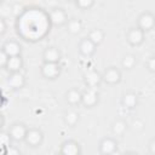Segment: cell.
<instances>
[{"label":"cell","instance_id":"obj_1","mask_svg":"<svg viewBox=\"0 0 155 155\" xmlns=\"http://www.w3.org/2000/svg\"><path fill=\"white\" fill-rule=\"evenodd\" d=\"M50 16L45 13L41 8L24 10V12L18 17L17 28L18 33L30 41L41 40L48 31L51 27Z\"/></svg>","mask_w":155,"mask_h":155},{"label":"cell","instance_id":"obj_2","mask_svg":"<svg viewBox=\"0 0 155 155\" xmlns=\"http://www.w3.org/2000/svg\"><path fill=\"white\" fill-rule=\"evenodd\" d=\"M41 74L47 79H56L61 74V65L58 63L45 62L41 67Z\"/></svg>","mask_w":155,"mask_h":155},{"label":"cell","instance_id":"obj_3","mask_svg":"<svg viewBox=\"0 0 155 155\" xmlns=\"http://www.w3.org/2000/svg\"><path fill=\"white\" fill-rule=\"evenodd\" d=\"M48 16H50L51 23L54 25H63L68 23V17L63 8H54L48 13Z\"/></svg>","mask_w":155,"mask_h":155},{"label":"cell","instance_id":"obj_4","mask_svg":"<svg viewBox=\"0 0 155 155\" xmlns=\"http://www.w3.org/2000/svg\"><path fill=\"white\" fill-rule=\"evenodd\" d=\"M44 139V136H42V132L38 128H31V130H28L27 132V136H25V142L31 145V147H38L41 144Z\"/></svg>","mask_w":155,"mask_h":155},{"label":"cell","instance_id":"obj_5","mask_svg":"<svg viewBox=\"0 0 155 155\" xmlns=\"http://www.w3.org/2000/svg\"><path fill=\"white\" fill-rule=\"evenodd\" d=\"M98 102V92L94 90V87H88L82 93L81 103L86 107H93Z\"/></svg>","mask_w":155,"mask_h":155},{"label":"cell","instance_id":"obj_6","mask_svg":"<svg viewBox=\"0 0 155 155\" xmlns=\"http://www.w3.org/2000/svg\"><path fill=\"white\" fill-rule=\"evenodd\" d=\"M155 25V16L149 13V12H145L143 13L139 18H138V27L142 29V30H150L153 29Z\"/></svg>","mask_w":155,"mask_h":155},{"label":"cell","instance_id":"obj_7","mask_svg":"<svg viewBox=\"0 0 155 155\" xmlns=\"http://www.w3.org/2000/svg\"><path fill=\"white\" fill-rule=\"evenodd\" d=\"M127 40L133 46L140 45L143 42V40H144V30H142L139 27L131 29L128 31V34H127Z\"/></svg>","mask_w":155,"mask_h":155},{"label":"cell","instance_id":"obj_8","mask_svg":"<svg viewBox=\"0 0 155 155\" xmlns=\"http://www.w3.org/2000/svg\"><path fill=\"white\" fill-rule=\"evenodd\" d=\"M27 132H28V128L23 124H16L10 130V134L15 140H24Z\"/></svg>","mask_w":155,"mask_h":155},{"label":"cell","instance_id":"obj_9","mask_svg":"<svg viewBox=\"0 0 155 155\" xmlns=\"http://www.w3.org/2000/svg\"><path fill=\"white\" fill-rule=\"evenodd\" d=\"M7 84L10 85V87H12L13 90H18V88H22L25 84V79L24 76L19 73V71H16V73H12L8 79H7Z\"/></svg>","mask_w":155,"mask_h":155},{"label":"cell","instance_id":"obj_10","mask_svg":"<svg viewBox=\"0 0 155 155\" xmlns=\"http://www.w3.org/2000/svg\"><path fill=\"white\" fill-rule=\"evenodd\" d=\"M117 149V144L113 138H104L99 143V151L102 154H114Z\"/></svg>","mask_w":155,"mask_h":155},{"label":"cell","instance_id":"obj_11","mask_svg":"<svg viewBox=\"0 0 155 155\" xmlns=\"http://www.w3.org/2000/svg\"><path fill=\"white\" fill-rule=\"evenodd\" d=\"M61 153L64 154V155H78V154L81 153V150H80V147L76 142L68 140V142H64L62 144Z\"/></svg>","mask_w":155,"mask_h":155},{"label":"cell","instance_id":"obj_12","mask_svg":"<svg viewBox=\"0 0 155 155\" xmlns=\"http://www.w3.org/2000/svg\"><path fill=\"white\" fill-rule=\"evenodd\" d=\"M102 79L108 84H117L121 80V74L116 68H109L103 74Z\"/></svg>","mask_w":155,"mask_h":155},{"label":"cell","instance_id":"obj_13","mask_svg":"<svg viewBox=\"0 0 155 155\" xmlns=\"http://www.w3.org/2000/svg\"><path fill=\"white\" fill-rule=\"evenodd\" d=\"M96 46H97V45H96L93 41H91L88 38H86V39H84V40L80 42L79 50H80L81 54L88 57V56H91V54L96 51Z\"/></svg>","mask_w":155,"mask_h":155},{"label":"cell","instance_id":"obj_14","mask_svg":"<svg viewBox=\"0 0 155 155\" xmlns=\"http://www.w3.org/2000/svg\"><path fill=\"white\" fill-rule=\"evenodd\" d=\"M44 61L45 62L58 63L61 61V52L56 47H47L44 52Z\"/></svg>","mask_w":155,"mask_h":155},{"label":"cell","instance_id":"obj_15","mask_svg":"<svg viewBox=\"0 0 155 155\" xmlns=\"http://www.w3.org/2000/svg\"><path fill=\"white\" fill-rule=\"evenodd\" d=\"M2 50L10 56V57H15V56H19L21 54V46L19 44H17L16 41H7L4 46Z\"/></svg>","mask_w":155,"mask_h":155},{"label":"cell","instance_id":"obj_16","mask_svg":"<svg viewBox=\"0 0 155 155\" xmlns=\"http://www.w3.org/2000/svg\"><path fill=\"white\" fill-rule=\"evenodd\" d=\"M23 67V61L21 58V56H15V57H10L6 68L11 71V73H16L19 71Z\"/></svg>","mask_w":155,"mask_h":155},{"label":"cell","instance_id":"obj_17","mask_svg":"<svg viewBox=\"0 0 155 155\" xmlns=\"http://www.w3.org/2000/svg\"><path fill=\"white\" fill-rule=\"evenodd\" d=\"M101 80H102V76L97 71H94V70L88 71L86 74V76H85V81H86L88 87H96L101 82Z\"/></svg>","mask_w":155,"mask_h":155},{"label":"cell","instance_id":"obj_18","mask_svg":"<svg viewBox=\"0 0 155 155\" xmlns=\"http://www.w3.org/2000/svg\"><path fill=\"white\" fill-rule=\"evenodd\" d=\"M137 102H138V97H137L136 93H132V92L126 93V94L124 96V98H122V104H124V107H126V108H128V109L134 108V107L137 105Z\"/></svg>","mask_w":155,"mask_h":155},{"label":"cell","instance_id":"obj_19","mask_svg":"<svg viewBox=\"0 0 155 155\" xmlns=\"http://www.w3.org/2000/svg\"><path fill=\"white\" fill-rule=\"evenodd\" d=\"M81 99H82V93L80 91H78V90H70L67 93V101L71 105H75V104L81 103Z\"/></svg>","mask_w":155,"mask_h":155},{"label":"cell","instance_id":"obj_20","mask_svg":"<svg viewBox=\"0 0 155 155\" xmlns=\"http://www.w3.org/2000/svg\"><path fill=\"white\" fill-rule=\"evenodd\" d=\"M88 39L91 41H93L96 45H99L103 40H104V33L101 29H93L90 34H88Z\"/></svg>","mask_w":155,"mask_h":155},{"label":"cell","instance_id":"obj_21","mask_svg":"<svg viewBox=\"0 0 155 155\" xmlns=\"http://www.w3.org/2000/svg\"><path fill=\"white\" fill-rule=\"evenodd\" d=\"M64 120H65V122H67L69 126H74V125H76L78 121H79V113L75 111V110H69V111L65 114Z\"/></svg>","mask_w":155,"mask_h":155},{"label":"cell","instance_id":"obj_22","mask_svg":"<svg viewBox=\"0 0 155 155\" xmlns=\"http://www.w3.org/2000/svg\"><path fill=\"white\" fill-rule=\"evenodd\" d=\"M82 29V24L79 19H70L68 22V30L71 33V34H78L80 30Z\"/></svg>","mask_w":155,"mask_h":155},{"label":"cell","instance_id":"obj_23","mask_svg":"<svg viewBox=\"0 0 155 155\" xmlns=\"http://www.w3.org/2000/svg\"><path fill=\"white\" fill-rule=\"evenodd\" d=\"M126 130H127V124L122 120H119V121L114 122V125H113V132L115 134H119V136L124 134Z\"/></svg>","mask_w":155,"mask_h":155},{"label":"cell","instance_id":"obj_24","mask_svg":"<svg viewBox=\"0 0 155 155\" xmlns=\"http://www.w3.org/2000/svg\"><path fill=\"white\" fill-rule=\"evenodd\" d=\"M134 64H136V57L133 54H127L124 57V59H122V67L124 68L131 69L134 67Z\"/></svg>","mask_w":155,"mask_h":155},{"label":"cell","instance_id":"obj_25","mask_svg":"<svg viewBox=\"0 0 155 155\" xmlns=\"http://www.w3.org/2000/svg\"><path fill=\"white\" fill-rule=\"evenodd\" d=\"M11 134L10 133H5V132H1L0 134V144L2 147H8L10 145V140H11Z\"/></svg>","mask_w":155,"mask_h":155},{"label":"cell","instance_id":"obj_26","mask_svg":"<svg viewBox=\"0 0 155 155\" xmlns=\"http://www.w3.org/2000/svg\"><path fill=\"white\" fill-rule=\"evenodd\" d=\"M93 2H94V0H76L78 6L81 7V8H84V10H87V8L92 7Z\"/></svg>","mask_w":155,"mask_h":155},{"label":"cell","instance_id":"obj_27","mask_svg":"<svg viewBox=\"0 0 155 155\" xmlns=\"http://www.w3.org/2000/svg\"><path fill=\"white\" fill-rule=\"evenodd\" d=\"M8 59H10V56H8L4 50H1V53H0V67L5 68V67L7 65Z\"/></svg>","mask_w":155,"mask_h":155},{"label":"cell","instance_id":"obj_28","mask_svg":"<svg viewBox=\"0 0 155 155\" xmlns=\"http://www.w3.org/2000/svg\"><path fill=\"white\" fill-rule=\"evenodd\" d=\"M11 10H12V13H13L15 16H18V17L24 12V8H23V6H22L21 4H15Z\"/></svg>","mask_w":155,"mask_h":155},{"label":"cell","instance_id":"obj_29","mask_svg":"<svg viewBox=\"0 0 155 155\" xmlns=\"http://www.w3.org/2000/svg\"><path fill=\"white\" fill-rule=\"evenodd\" d=\"M148 68H149V70L155 71V57H151L148 61Z\"/></svg>","mask_w":155,"mask_h":155},{"label":"cell","instance_id":"obj_30","mask_svg":"<svg viewBox=\"0 0 155 155\" xmlns=\"http://www.w3.org/2000/svg\"><path fill=\"white\" fill-rule=\"evenodd\" d=\"M6 31V23H5V19L1 18L0 19V34H4Z\"/></svg>","mask_w":155,"mask_h":155},{"label":"cell","instance_id":"obj_31","mask_svg":"<svg viewBox=\"0 0 155 155\" xmlns=\"http://www.w3.org/2000/svg\"><path fill=\"white\" fill-rule=\"evenodd\" d=\"M7 154H10V155H18L19 154V150L10 147V149H7Z\"/></svg>","mask_w":155,"mask_h":155},{"label":"cell","instance_id":"obj_32","mask_svg":"<svg viewBox=\"0 0 155 155\" xmlns=\"http://www.w3.org/2000/svg\"><path fill=\"white\" fill-rule=\"evenodd\" d=\"M149 149H150V151H151L153 154H155V139H153V140L150 142V144H149Z\"/></svg>","mask_w":155,"mask_h":155},{"label":"cell","instance_id":"obj_33","mask_svg":"<svg viewBox=\"0 0 155 155\" xmlns=\"http://www.w3.org/2000/svg\"><path fill=\"white\" fill-rule=\"evenodd\" d=\"M70 1H76V0H70Z\"/></svg>","mask_w":155,"mask_h":155},{"label":"cell","instance_id":"obj_34","mask_svg":"<svg viewBox=\"0 0 155 155\" xmlns=\"http://www.w3.org/2000/svg\"><path fill=\"white\" fill-rule=\"evenodd\" d=\"M0 1H4V0H0Z\"/></svg>","mask_w":155,"mask_h":155}]
</instances>
